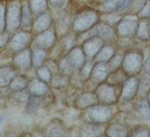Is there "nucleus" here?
Segmentation results:
<instances>
[{"mask_svg":"<svg viewBox=\"0 0 150 140\" xmlns=\"http://www.w3.org/2000/svg\"><path fill=\"white\" fill-rule=\"evenodd\" d=\"M98 19V13L94 11L83 12L74 19L73 27L77 32L86 31L95 24Z\"/></svg>","mask_w":150,"mask_h":140,"instance_id":"obj_1","label":"nucleus"},{"mask_svg":"<svg viewBox=\"0 0 150 140\" xmlns=\"http://www.w3.org/2000/svg\"><path fill=\"white\" fill-rule=\"evenodd\" d=\"M112 110L106 105H94L88 110V116L92 122L96 124L106 122L112 118Z\"/></svg>","mask_w":150,"mask_h":140,"instance_id":"obj_2","label":"nucleus"},{"mask_svg":"<svg viewBox=\"0 0 150 140\" xmlns=\"http://www.w3.org/2000/svg\"><path fill=\"white\" fill-rule=\"evenodd\" d=\"M142 65V57L137 53H129L122 62L124 71L129 74H134L140 71Z\"/></svg>","mask_w":150,"mask_h":140,"instance_id":"obj_3","label":"nucleus"},{"mask_svg":"<svg viewBox=\"0 0 150 140\" xmlns=\"http://www.w3.org/2000/svg\"><path fill=\"white\" fill-rule=\"evenodd\" d=\"M95 95L98 102L103 104H113L117 101V94L113 86L101 84L96 89Z\"/></svg>","mask_w":150,"mask_h":140,"instance_id":"obj_4","label":"nucleus"},{"mask_svg":"<svg viewBox=\"0 0 150 140\" xmlns=\"http://www.w3.org/2000/svg\"><path fill=\"white\" fill-rule=\"evenodd\" d=\"M21 23V8L17 5H10L6 13V27L9 31L17 30Z\"/></svg>","mask_w":150,"mask_h":140,"instance_id":"obj_5","label":"nucleus"},{"mask_svg":"<svg viewBox=\"0 0 150 140\" xmlns=\"http://www.w3.org/2000/svg\"><path fill=\"white\" fill-rule=\"evenodd\" d=\"M109 73L108 65L105 62H98L93 67L90 77L94 83H100L107 78Z\"/></svg>","mask_w":150,"mask_h":140,"instance_id":"obj_6","label":"nucleus"},{"mask_svg":"<svg viewBox=\"0 0 150 140\" xmlns=\"http://www.w3.org/2000/svg\"><path fill=\"white\" fill-rule=\"evenodd\" d=\"M103 45L102 39L99 37H94L86 39L83 45L84 53L88 57H94L98 54Z\"/></svg>","mask_w":150,"mask_h":140,"instance_id":"obj_7","label":"nucleus"},{"mask_svg":"<svg viewBox=\"0 0 150 140\" xmlns=\"http://www.w3.org/2000/svg\"><path fill=\"white\" fill-rule=\"evenodd\" d=\"M139 82L134 77L128 79L124 82L122 90V97L124 99L129 100L134 97L138 90Z\"/></svg>","mask_w":150,"mask_h":140,"instance_id":"obj_8","label":"nucleus"},{"mask_svg":"<svg viewBox=\"0 0 150 140\" xmlns=\"http://www.w3.org/2000/svg\"><path fill=\"white\" fill-rule=\"evenodd\" d=\"M134 0H105L103 4L104 9L107 11H124L129 8Z\"/></svg>","mask_w":150,"mask_h":140,"instance_id":"obj_9","label":"nucleus"},{"mask_svg":"<svg viewBox=\"0 0 150 140\" xmlns=\"http://www.w3.org/2000/svg\"><path fill=\"white\" fill-rule=\"evenodd\" d=\"M112 34H113V30L109 25L103 24V23H100V24L93 27L92 30L88 32V39L92 37H97L102 39H108L111 38Z\"/></svg>","mask_w":150,"mask_h":140,"instance_id":"obj_10","label":"nucleus"},{"mask_svg":"<svg viewBox=\"0 0 150 140\" xmlns=\"http://www.w3.org/2000/svg\"><path fill=\"white\" fill-rule=\"evenodd\" d=\"M137 23L135 19H123L118 26V33L122 37H129L136 33Z\"/></svg>","mask_w":150,"mask_h":140,"instance_id":"obj_11","label":"nucleus"},{"mask_svg":"<svg viewBox=\"0 0 150 140\" xmlns=\"http://www.w3.org/2000/svg\"><path fill=\"white\" fill-rule=\"evenodd\" d=\"M31 61L32 55L29 49L23 50L14 58L15 64L23 70H28L30 68Z\"/></svg>","mask_w":150,"mask_h":140,"instance_id":"obj_12","label":"nucleus"},{"mask_svg":"<svg viewBox=\"0 0 150 140\" xmlns=\"http://www.w3.org/2000/svg\"><path fill=\"white\" fill-rule=\"evenodd\" d=\"M29 39H30L29 34L26 33H19L12 38L11 41L10 42V47L13 51H22L28 42Z\"/></svg>","mask_w":150,"mask_h":140,"instance_id":"obj_13","label":"nucleus"},{"mask_svg":"<svg viewBox=\"0 0 150 140\" xmlns=\"http://www.w3.org/2000/svg\"><path fill=\"white\" fill-rule=\"evenodd\" d=\"M66 59L75 68L82 67L85 60L84 53L80 48H74L71 50Z\"/></svg>","mask_w":150,"mask_h":140,"instance_id":"obj_14","label":"nucleus"},{"mask_svg":"<svg viewBox=\"0 0 150 140\" xmlns=\"http://www.w3.org/2000/svg\"><path fill=\"white\" fill-rule=\"evenodd\" d=\"M55 41V36L51 31H43L37 37L36 45L39 48H50Z\"/></svg>","mask_w":150,"mask_h":140,"instance_id":"obj_15","label":"nucleus"},{"mask_svg":"<svg viewBox=\"0 0 150 140\" xmlns=\"http://www.w3.org/2000/svg\"><path fill=\"white\" fill-rule=\"evenodd\" d=\"M98 102V99L95 94L87 93L80 95L77 99L75 103L79 108H86L96 105Z\"/></svg>","mask_w":150,"mask_h":140,"instance_id":"obj_16","label":"nucleus"},{"mask_svg":"<svg viewBox=\"0 0 150 140\" xmlns=\"http://www.w3.org/2000/svg\"><path fill=\"white\" fill-rule=\"evenodd\" d=\"M28 89L30 94L35 96H41L45 94V93L48 91V88L45 84V82L40 79H34V80H32L28 84Z\"/></svg>","mask_w":150,"mask_h":140,"instance_id":"obj_17","label":"nucleus"},{"mask_svg":"<svg viewBox=\"0 0 150 140\" xmlns=\"http://www.w3.org/2000/svg\"><path fill=\"white\" fill-rule=\"evenodd\" d=\"M51 17L48 13H42L37 18L34 25V30L38 33L45 31L47 28L50 27L51 25Z\"/></svg>","mask_w":150,"mask_h":140,"instance_id":"obj_18","label":"nucleus"},{"mask_svg":"<svg viewBox=\"0 0 150 140\" xmlns=\"http://www.w3.org/2000/svg\"><path fill=\"white\" fill-rule=\"evenodd\" d=\"M15 71L10 66L0 68V86H5L10 84L14 78Z\"/></svg>","mask_w":150,"mask_h":140,"instance_id":"obj_19","label":"nucleus"},{"mask_svg":"<svg viewBox=\"0 0 150 140\" xmlns=\"http://www.w3.org/2000/svg\"><path fill=\"white\" fill-rule=\"evenodd\" d=\"M105 133L107 136H126L128 131L124 125L119 123H115L109 126Z\"/></svg>","mask_w":150,"mask_h":140,"instance_id":"obj_20","label":"nucleus"},{"mask_svg":"<svg viewBox=\"0 0 150 140\" xmlns=\"http://www.w3.org/2000/svg\"><path fill=\"white\" fill-rule=\"evenodd\" d=\"M115 54V50L111 46H105L101 48L96 55L95 60L97 62H105L111 59Z\"/></svg>","mask_w":150,"mask_h":140,"instance_id":"obj_21","label":"nucleus"},{"mask_svg":"<svg viewBox=\"0 0 150 140\" xmlns=\"http://www.w3.org/2000/svg\"><path fill=\"white\" fill-rule=\"evenodd\" d=\"M137 36L140 39H148L150 38V25L149 23L143 19L137 25V31H136Z\"/></svg>","mask_w":150,"mask_h":140,"instance_id":"obj_22","label":"nucleus"},{"mask_svg":"<svg viewBox=\"0 0 150 140\" xmlns=\"http://www.w3.org/2000/svg\"><path fill=\"white\" fill-rule=\"evenodd\" d=\"M28 84L27 79L23 76L14 77L10 82V88L13 91H19L24 90Z\"/></svg>","mask_w":150,"mask_h":140,"instance_id":"obj_23","label":"nucleus"},{"mask_svg":"<svg viewBox=\"0 0 150 140\" xmlns=\"http://www.w3.org/2000/svg\"><path fill=\"white\" fill-rule=\"evenodd\" d=\"M28 6L31 13H39L42 12L47 8L46 0H30Z\"/></svg>","mask_w":150,"mask_h":140,"instance_id":"obj_24","label":"nucleus"},{"mask_svg":"<svg viewBox=\"0 0 150 140\" xmlns=\"http://www.w3.org/2000/svg\"><path fill=\"white\" fill-rule=\"evenodd\" d=\"M150 91V74L147 73L145 75L142 79L141 82H139L138 90L137 92L141 96H146L148 94V93Z\"/></svg>","mask_w":150,"mask_h":140,"instance_id":"obj_25","label":"nucleus"},{"mask_svg":"<svg viewBox=\"0 0 150 140\" xmlns=\"http://www.w3.org/2000/svg\"><path fill=\"white\" fill-rule=\"evenodd\" d=\"M46 56V53L44 49L39 48L37 51H34L32 53V62L35 67L39 68L42 65L44 62V60Z\"/></svg>","mask_w":150,"mask_h":140,"instance_id":"obj_26","label":"nucleus"},{"mask_svg":"<svg viewBox=\"0 0 150 140\" xmlns=\"http://www.w3.org/2000/svg\"><path fill=\"white\" fill-rule=\"evenodd\" d=\"M41 103V99L40 96H35L31 94L29 96L27 101V110L30 113L37 111Z\"/></svg>","mask_w":150,"mask_h":140,"instance_id":"obj_27","label":"nucleus"},{"mask_svg":"<svg viewBox=\"0 0 150 140\" xmlns=\"http://www.w3.org/2000/svg\"><path fill=\"white\" fill-rule=\"evenodd\" d=\"M30 13L31 11L28 5H25L21 9V25L24 28H28L30 26Z\"/></svg>","mask_w":150,"mask_h":140,"instance_id":"obj_28","label":"nucleus"},{"mask_svg":"<svg viewBox=\"0 0 150 140\" xmlns=\"http://www.w3.org/2000/svg\"><path fill=\"white\" fill-rule=\"evenodd\" d=\"M139 113L141 115L144 120H150V104L149 101H142L140 102L137 107Z\"/></svg>","mask_w":150,"mask_h":140,"instance_id":"obj_29","label":"nucleus"},{"mask_svg":"<svg viewBox=\"0 0 150 140\" xmlns=\"http://www.w3.org/2000/svg\"><path fill=\"white\" fill-rule=\"evenodd\" d=\"M37 75L39 79L44 82H48L51 81V71L46 66L41 67L37 70Z\"/></svg>","mask_w":150,"mask_h":140,"instance_id":"obj_30","label":"nucleus"},{"mask_svg":"<svg viewBox=\"0 0 150 140\" xmlns=\"http://www.w3.org/2000/svg\"><path fill=\"white\" fill-rule=\"evenodd\" d=\"M132 136H150V129L146 126H137L132 131Z\"/></svg>","mask_w":150,"mask_h":140,"instance_id":"obj_31","label":"nucleus"},{"mask_svg":"<svg viewBox=\"0 0 150 140\" xmlns=\"http://www.w3.org/2000/svg\"><path fill=\"white\" fill-rule=\"evenodd\" d=\"M109 62L108 64V67H109V71H116L117 68L120 66V65H122L123 58L120 56H113Z\"/></svg>","mask_w":150,"mask_h":140,"instance_id":"obj_32","label":"nucleus"},{"mask_svg":"<svg viewBox=\"0 0 150 140\" xmlns=\"http://www.w3.org/2000/svg\"><path fill=\"white\" fill-rule=\"evenodd\" d=\"M74 66L69 62L67 59H64L61 61L59 64V70L62 74H69L71 73L74 70Z\"/></svg>","mask_w":150,"mask_h":140,"instance_id":"obj_33","label":"nucleus"},{"mask_svg":"<svg viewBox=\"0 0 150 140\" xmlns=\"http://www.w3.org/2000/svg\"><path fill=\"white\" fill-rule=\"evenodd\" d=\"M93 67H94L93 64L91 62H88L83 65L81 67V70H80L81 77L84 79L87 78L88 77H90V74H91Z\"/></svg>","mask_w":150,"mask_h":140,"instance_id":"obj_34","label":"nucleus"},{"mask_svg":"<svg viewBox=\"0 0 150 140\" xmlns=\"http://www.w3.org/2000/svg\"><path fill=\"white\" fill-rule=\"evenodd\" d=\"M139 16L141 18L150 17V1L146 0L138 13Z\"/></svg>","mask_w":150,"mask_h":140,"instance_id":"obj_35","label":"nucleus"},{"mask_svg":"<svg viewBox=\"0 0 150 140\" xmlns=\"http://www.w3.org/2000/svg\"><path fill=\"white\" fill-rule=\"evenodd\" d=\"M16 94L14 96L15 100L17 101L19 103H24V102H27L29 96L26 92H25L23 90L19 91H16Z\"/></svg>","mask_w":150,"mask_h":140,"instance_id":"obj_36","label":"nucleus"},{"mask_svg":"<svg viewBox=\"0 0 150 140\" xmlns=\"http://www.w3.org/2000/svg\"><path fill=\"white\" fill-rule=\"evenodd\" d=\"M66 83H67V80L65 77L56 76L54 78L52 79V84L55 88H61L65 85Z\"/></svg>","mask_w":150,"mask_h":140,"instance_id":"obj_37","label":"nucleus"},{"mask_svg":"<svg viewBox=\"0 0 150 140\" xmlns=\"http://www.w3.org/2000/svg\"><path fill=\"white\" fill-rule=\"evenodd\" d=\"M6 19H5V9L4 5H0V33L3 32L5 27Z\"/></svg>","mask_w":150,"mask_h":140,"instance_id":"obj_38","label":"nucleus"},{"mask_svg":"<svg viewBox=\"0 0 150 140\" xmlns=\"http://www.w3.org/2000/svg\"><path fill=\"white\" fill-rule=\"evenodd\" d=\"M66 0H49V3L53 8H59L63 5Z\"/></svg>","mask_w":150,"mask_h":140,"instance_id":"obj_39","label":"nucleus"},{"mask_svg":"<svg viewBox=\"0 0 150 140\" xmlns=\"http://www.w3.org/2000/svg\"><path fill=\"white\" fill-rule=\"evenodd\" d=\"M144 70L147 73H149L150 74V56H149L146 58V59L145 60L144 64Z\"/></svg>","mask_w":150,"mask_h":140,"instance_id":"obj_40","label":"nucleus"},{"mask_svg":"<svg viewBox=\"0 0 150 140\" xmlns=\"http://www.w3.org/2000/svg\"><path fill=\"white\" fill-rule=\"evenodd\" d=\"M147 97H148V101L150 104V91L148 93V94H147Z\"/></svg>","mask_w":150,"mask_h":140,"instance_id":"obj_41","label":"nucleus"},{"mask_svg":"<svg viewBox=\"0 0 150 140\" xmlns=\"http://www.w3.org/2000/svg\"><path fill=\"white\" fill-rule=\"evenodd\" d=\"M3 119H4V117L2 116H0V123L2 122V121H3Z\"/></svg>","mask_w":150,"mask_h":140,"instance_id":"obj_42","label":"nucleus"},{"mask_svg":"<svg viewBox=\"0 0 150 140\" xmlns=\"http://www.w3.org/2000/svg\"><path fill=\"white\" fill-rule=\"evenodd\" d=\"M150 18V17H149ZM149 25H150V20H149Z\"/></svg>","mask_w":150,"mask_h":140,"instance_id":"obj_43","label":"nucleus"}]
</instances>
